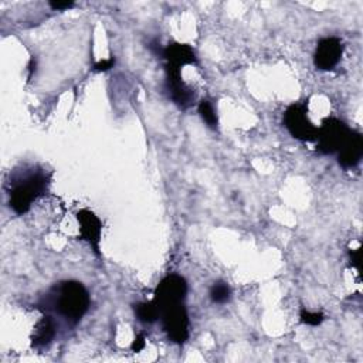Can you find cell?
Returning <instances> with one entry per match:
<instances>
[{"instance_id": "cell-1", "label": "cell", "mask_w": 363, "mask_h": 363, "mask_svg": "<svg viewBox=\"0 0 363 363\" xmlns=\"http://www.w3.org/2000/svg\"><path fill=\"white\" fill-rule=\"evenodd\" d=\"M91 299L86 288L78 281H64L60 285L55 308L65 319L75 323L86 313Z\"/></svg>"}, {"instance_id": "cell-2", "label": "cell", "mask_w": 363, "mask_h": 363, "mask_svg": "<svg viewBox=\"0 0 363 363\" xmlns=\"http://www.w3.org/2000/svg\"><path fill=\"white\" fill-rule=\"evenodd\" d=\"M47 186L44 174H31L21 183L16 184L10 193V207L16 214H24L30 210L33 201L43 194Z\"/></svg>"}, {"instance_id": "cell-3", "label": "cell", "mask_w": 363, "mask_h": 363, "mask_svg": "<svg viewBox=\"0 0 363 363\" xmlns=\"http://www.w3.org/2000/svg\"><path fill=\"white\" fill-rule=\"evenodd\" d=\"M163 329L174 343H184L189 337V315L183 302L172 303L159 309Z\"/></svg>"}, {"instance_id": "cell-4", "label": "cell", "mask_w": 363, "mask_h": 363, "mask_svg": "<svg viewBox=\"0 0 363 363\" xmlns=\"http://www.w3.org/2000/svg\"><path fill=\"white\" fill-rule=\"evenodd\" d=\"M284 123L288 132L299 140H316L318 128L308 118V108L305 104H292L284 113Z\"/></svg>"}, {"instance_id": "cell-5", "label": "cell", "mask_w": 363, "mask_h": 363, "mask_svg": "<svg viewBox=\"0 0 363 363\" xmlns=\"http://www.w3.org/2000/svg\"><path fill=\"white\" fill-rule=\"evenodd\" d=\"M350 129L345 122L336 118H326L322 122V126L318 129L316 149L323 155H330L339 150Z\"/></svg>"}, {"instance_id": "cell-6", "label": "cell", "mask_w": 363, "mask_h": 363, "mask_svg": "<svg viewBox=\"0 0 363 363\" xmlns=\"http://www.w3.org/2000/svg\"><path fill=\"white\" fill-rule=\"evenodd\" d=\"M187 284L182 275L172 274L164 277L155 289L153 302L157 308H163L172 303H179L186 299Z\"/></svg>"}, {"instance_id": "cell-7", "label": "cell", "mask_w": 363, "mask_h": 363, "mask_svg": "<svg viewBox=\"0 0 363 363\" xmlns=\"http://www.w3.org/2000/svg\"><path fill=\"white\" fill-rule=\"evenodd\" d=\"M166 89L169 98L180 108L187 109L194 99L193 89L182 79L180 69L166 64Z\"/></svg>"}, {"instance_id": "cell-8", "label": "cell", "mask_w": 363, "mask_h": 363, "mask_svg": "<svg viewBox=\"0 0 363 363\" xmlns=\"http://www.w3.org/2000/svg\"><path fill=\"white\" fill-rule=\"evenodd\" d=\"M343 52V44L336 37H326L322 38L318 43V47L315 50L313 62L315 67L320 71H329L332 69L342 57Z\"/></svg>"}, {"instance_id": "cell-9", "label": "cell", "mask_w": 363, "mask_h": 363, "mask_svg": "<svg viewBox=\"0 0 363 363\" xmlns=\"http://www.w3.org/2000/svg\"><path fill=\"white\" fill-rule=\"evenodd\" d=\"M77 221L79 224L81 238L91 245L96 255H99V242L102 231L101 220L91 210L82 208L77 213Z\"/></svg>"}, {"instance_id": "cell-10", "label": "cell", "mask_w": 363, "mask_h": 363, "mask_svg": "<svg viewBox=\"0 0 363 363\" xmlns=\"http://www.w3.org/2000/svg\"><path fill=\"white\" fill-rule=\"evenodd\" d=\"M337 152H339L337 160L342 167H345V169L354 167L360 162L362 155H363L362 135L354 130H350Z\"/></svg>"}, {"instance_id": "cell-11", "label": "cell", "mask_w": 363, "mask_h": 363, "mask_svg": "<svg viewBox=\"0 0 363 363\" xmlns=\"http://www.w3.org/2000/svg\"><path fill=\"white\" fill-rule=\"evenodd\" d=\"M162 57L166 60L167 65L182 69V67L189 64H197V57L193 48L189 44L172 43L166 48H163Z\"/></svg>"}, {"instance_id": "cell-12", "label": "cell", "mask_w": 363, "mask_h": 363, "mask_svg": "<svg viewBox=\"0 0 363 363\" xmlns=\"http://www.w3.org/2000/svg\"><path fill=\"white\" fill-rule=\"evenodd\" d=\"M55 335V326L54 322L50 316H43L34 329V335H33V346L40 347V346H45L48 345L52 337Z\"/></svg>"}, {"instance_id": "cell-13", "label": "cell", "mask_w": 363, "mask_h": 363, "mask_svg": "<svg viewBox=\"0 0 363 363\" xmlns=\"http://www.w3.org/2000/svg\"><path fill=\"white\" fill-rule=\"evenodd\" d=\"M135 313L140 322L153 323L159 318V308L153 301L152 302H140V303L135 305Z\"/></svg>"}, {"instance_id": "cell-14", "label": "cell", "mask_w": 363, "mask_h": 363, "mask_svg": "<svg viewBox=\"0 0 363 363\" xmlns=\"http://www.w3.org/2000/svg\"><path fill=\"white\" fill-rule=\"evenodd\" d=\"M230 295H231V289L223 281L214 282L213 286L210 288V298L214 303H225L230 299Z\"/></svg>"}, {"instance_id": "cell-15", "label": "cell", "mask_w": 363, "mask_h": 363, "mask_svg": "<svg viewBox=\"0 0 363 363\" xmlns=\"http://www.w3.org/2000/svg\"><path fill=\"white\" fill-rule=\"evenodd\" d=\"M199 113H200L201 119L207 123L208 128H211V129L217 128V123H218L217 113H216L213 105L210 104V101H207V99L200 101V104H199Z\"/></svg>"}, {"instance_id": "cell-16", "label": "cell", "mask_w": 363, "mask_h": 363, "mask_svg": "<svg viewBox=\"0 0 363 363\" xmlns=\"http://www.w3.org/2000/svg\"><path fill=\"white\" fill-rule=\"evenodd\" d=\"M301 320H302L305 325L318 326V325H320L322 320H323V313H320V312H311V311L302 309V311H301Z\"/></svg>"}, {"instance_id": "cell-17", "label": "cell", "mask_w": 363, "mask_h": 363, "mask_svg": "<svg viewBox=\"0 0 363 363\" xmlns=\"http://www.w3.org/2000/svg\"><path fill=\"white\" fill-rule=\"evenodd\" d=\"M115 65V58L113 57H109V58H106V60H101V61H98L95 65H94V69L95 71H108V69H111L112 67Z\"/></svg>"}, {"instance_id": "cell-18", "label": "cell", "mask_w": 363, "mask_h": 363, "mask_svg": "<svg viewBox=\"0 0 363 363\" xmlns=\"http://www.w3.org/2000/svg\"><path fill=\"white\" fill-rule=\"evenodd\" d=\"M48 4L52 10H68L74 7V1H50Z\"/></svg>"}, {"instance_id": "cell-19", "label": "cell", "mask_w": 363, "mask_h": 363, "mask_svg": "<svg viewBox=\"0 0 363 363\" xmlns=\"http://www.w3.org/2000/svg\"><path fill=\"white\" fill-rule=\"evenodd\" d=\"M145 345H146L145 336H143V333H139V335H136L135 340L132 342V350L133 352H140L145 347Z\"/></svg>"}, {"instance_id": "cell-20", "label": "cell", "mask_w": 363, "mask_h": 363, "mask_svg": "<svg viewBox=\"0 0 363 363\" xmlns=\"http://www.w3.org/2000/svg\"><path fill=\"white\" fill-rule=\"evenodd\" d=\"M360 254H362V250L357 248L354 251H350V261H352V265L356 267L357 269H360Z\"/></svg>"}]
</instances>
